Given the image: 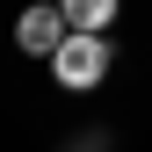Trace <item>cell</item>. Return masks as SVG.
Here are the masks:
<instances>
[{
	"mask_svg": "<svg viewBox=\"0 0 152 152\" xmlns=\"http://www.w3.org/2000/svg\"><path fill=\"white\" fill-rule=\"evenodd\" d=\"M51 72H58V87H72V94L102 87L109 80V36H65L58 58H51Z\"/></svg>",
	"mask_w": 152,
	"mask_h": 152,
	"instance_id": "1",
	"label": "cell"
},
{
	"mask_svg": "<svg viewBox=\"0 0 152 152\" xmlns=\"http://www.w3.org/2000/svg\"><path fill=\"white\" fill-rule=\"evenodd\" d=\"M15 36H22V51H44V58H58V44H65V15L58 7H29L22 15V22H15Z\"/></svg>",
	"mask_w": 152,
	"mask_h": 152,
	"instance_id": "2",
	"label": "cell"
},
{
	"mask_svg": "<svg viewBox=\"0 0 152 152\" xmlns=\"http://www.w3.org/2000/svg\"><path fill=\"white\" fill-rule=\"evenodd\" d=\"M58 15H65V29H72V36H102L109 22H116V0H65Z\"/></svg>",
	"mask_w": 152,
	"mask_h": 152,
	"instance_id": "3",
	"label": "cell"
}]
</instances>
